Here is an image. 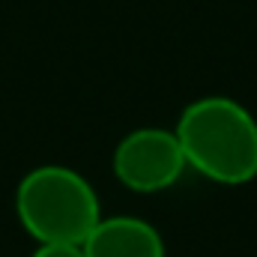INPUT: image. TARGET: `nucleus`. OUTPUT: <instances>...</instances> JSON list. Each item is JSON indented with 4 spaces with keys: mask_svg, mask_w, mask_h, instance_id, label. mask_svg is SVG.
<instances>
[{
    "mask_svg": "<svg viewBox=\"0 0 257 257\" xmlns=\"http://www.w3.org/2000/svg\"><path fill=\"white\" fill-rule=\"evenodd\" d=\"M186 165L221 186H245L257 177V120L230 96L189 102L174 126Z\"/></svg>",
    "mask_w": 257,
    "mask_h": 257,
    "instance_id": "1",
    "label": "nucleus"
},
{
    "mask_svg": "<svg viewBox=\"0 0 257 257\" xmlns=\"http://www.w3.org/2000/svg\"><path fill=\"white\" fill-rule=\"evenodd\" d=\"M21 227L39 245H81L102 221L96 189L66 165H39L15 189Z\"/></svg>",
    "mask_w": 257,
    "mask_h": 257,
    "instance_id": "2",
    "label": "nucleus"
},
{
    "mask_svg": "<svg viewBox=\"0 0 257 257\" xmlns=\"http://www.w3.org/2000/svg\"><path fill=\"white\" fill-rule=\"evenodd\" d=\"M186 168L189 165L174 128L141 126L128 132L114 150V177L138 194L171 189Z\"/></svg>",
    "mask_w": 257,
    "mask_h": 257,
    "instance_id": "3",
    "label": "nucleus"
},
{
    "mask_svg": "<svg viewBox=\"0 0 257 257\" xmlns=\"http://www.w3.org/2000/svg\"><path fill=\"white\" fill-rule=\"evenodd\" d=\"M84 257H165L162 233L138 215H111L81 242Z\"/></svg>",
    "mask_w": 257,
    "mask_h": 257,
    "instance_id": "4",
    "label": "nucleus"
},
{
    "mask_svg": "<svg viewBox=\"0 0 257 257\" xmlns=\"http://www.w3.org/2000/svg\"><path fill=\"white\" fill-rule=\"evenodd\" d=\"M30 257H84L81 245H39Z\"/></svg>",
    "mask_w": 257,
    "mask_h": 257,
    "instance_id": "5",
    "label": "nucleus"
}]
</instances>
